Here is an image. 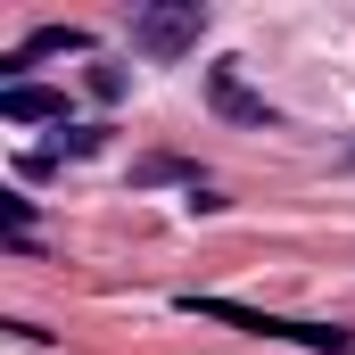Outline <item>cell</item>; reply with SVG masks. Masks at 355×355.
<instances>
[{"mask_svg": "<svg viewBox=\"0 0 355 355\" xmlns=\"http://www.w3.org/2000/svg\"><path fill=\"white\" fill-rule=\"evenodd\" d=\"M190 314H207V322H232V331H248V339H281V347H314V355H355V331L339 322H289V314H265V306H240V297H182Z\"/></svg>", "mask_w": 355, "mask_h": 355, "instance_id": "6da1fadb", "label": "cell"}, {"mask_svg": "<svg viewBox=\"0 0 355 355\" xmlns=\"http://www.w3.org/2000/svg\"><path fill=\"white\" fill-rule=\"evenodd\" d=\"M198 33H207V8L198 0H157V8H141L132 17V50L141 58H157V67H174L198 50Z\"/></svg>", "mask_w": 355, "mask_h": 355, "instance_id": "7a4b0ae2", "label": "cell"}, {"mask_svg": "<svg viewBox=\"0 0 355 355\" xmlns=\"http://www.w3.org/2000/svg\"><path fill=\"white\" fill-rule=\"evenodd\" d=\"M83 50H91L83 25H33V33L0 58V75H8V83H25V67H33V58H83Z\"/></svg>", "mask_w": 355, "mask_h": 355, "instance_id": "3957f363", "label": "cell"}, {"mask_svg": "<svg viewBox=\"0 0 355 355\" xmlns=\"http://www.w3.org/2000/svg\"><path fill=\"white\" fill-rule=\"evenodd\" d=\"M0 116H8V124H67V91H50V83H0Z\"/></svg>", "mask_w": 355, "mask_h": 355, "instance_id": "277c9868", "label": "cell"}, {"mask_svg": "<svg viewBox=\"0 0 355 355\" xmlns=\"http://www.w3.org/2000/svg\"><path fill=\"white\" fill-rule=\"evenodd\" d=\"M207 99H215L223 116H240V124H272V107H265V99H257L248 83H240L232 67H207Z\"/></svg>", "mask_w": 355, "mask_h": 355, "instance_id": "5b68a950", "label": "cell"}, {"mask_svg": "<svg viewBox=\"0 0 355 355\" xmlns=\"http://www.w3.org/2000/svg\"><path fill=\"white\" fill-rule=\"evenodd\" d=\"M99 149H107V132H99V124H67V132H58V149H42V166H58V157H99Z\"/></svg>", "mask_w": 355, "mask_h": 355, "instance_id": "8992f818", "label": "cell"}, {"mask_svg": "<svg viewBox=\"0 0 355 355\" xmlns=\"http://www.w3.org/2000/svg\"><path fill=\"white\" fill-rule=\"evenodd\" d=\"M0 223H8V240H33V198L25 190H0Z\"/></svg>", "mask_w": 355, "mask_h": 355, "instance_id": "52a82bcc", "label": "cell"}, {"mask_svg": "<svg viewBox=\"0 0 355 355\" xmlns=\"http://www.w3.org/2000/svg\"><path fill=\"white\" fill-rule=\"evenodd\" d=\"M132 182H190V190H198V166H182V157H149Z\"/></svg>", "mask_w": 355, "mask_h": 355, "instance_id": "ba28073f", "label": "cell"}, {"mask_svg": "<svg viewBox=\"0 0 355 355\" xmlns=\"http://www.w3.org/2000/svg\"><path fill=\"white\" fill-rule=\"evenodd\" d=\"M91 99H124V67H91Z\"/></svg>", "mask_w": 355, "mask_h": 355, "instance_id": "9c48e42d", "label": "cell"}, {"mask_svg": "<svg viewBox=\"0 0 355 355\" xmlns=\"http://www.w3.org/2000/svg\"><path fill=\"white\" fill-rule=\"evenodd\" d=\"M347 166H355V149H347Z\"/></svg>", "mask_w": 355, "mask_h": 355, "instance_id": "30bf717a", "label": "cell"}]
</instances>
